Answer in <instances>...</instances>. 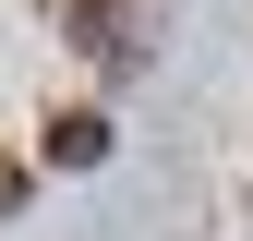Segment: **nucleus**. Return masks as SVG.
Segmentation results:
<instances>
[{
    "mask_svg": "<svg viewBox=\"0 0 253 241\" xmlns=\"http://www.w3.org/2000/svg\"><path fill=\"white\" fill-rule=\"evenodd\" d=\"M12 205H24V157H0V217H12Z\"/></svg>",
    "mask_w": 253,
    "mask_h": 241,
    "instance_id": "2",
    "label": "nucleus"
},
{
    "mask_svg": "<svg viewBox=\"0 0 253 241\" xmlns=\"http://www.w3.org/2000/svg\"><path fill=\"white\" fill-rule=\"evenodd\" d=\"M97 157H109V120L97 109H60L48 120V169H97Z\"/></svg>",
    "mask_w": 253,
    "mask_h": 241,
    "instance_id": "1",
    "label": "nucleus"
}]
</instances>
